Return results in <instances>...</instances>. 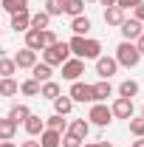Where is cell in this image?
I'll use <instances>...</instances> for the list:
<instances>
[{"label": "cell", "mask_w": 144, "mask_h": 147, "mask_svg": "<svg viewBox=\"0 0 144 147\" xmlns=\"http://www.w3.org/2000/svg\"><path fill=\"white\" fill-rule=\"evenodd\" d=\"M119 71V62L113 59V57H96V74H99V79H110L113 74Z\"/></svg>", "instance_id": "cell-8"}, {"label": "cell", "mask_w": 144, "mask_h": 147, "mask_svg": "<svg viewBox=\"0 0 144 147\" xmlns=\"http://www.w3.org/2000/svg\"><path fill=\"white\" fill-rule=\"evenodd\" d=\"M99 147H113V142H99Z\"/></svg>", "instance_id": "cell-44"}, {"label": "cell", "mask_w": 144, "mask_h": 147, "mask_svg": "<svg viewBox=\"0 0 144 147\" xmlns=\"http://www.w3.org/2000/svg\"><path fill=\"white\" fill-rule=\"evenodd\" d=\"M130 147H144V136H141V139H136V142H133Z\"/></svg>", "instance_id": "cell-42"}, {"label": "cell", "mask_w": 144, "mask_h": 147, "mask_svg": "<svg viewBox=\"0 0 144 147\" xmlns=\"http://www.w3.org/2000/svg\"><path fill=\"white\" fill-rule=\"evenodd\" d=\"M48 17H57V14H65V0H45V9H42Z\"/></svg>", "instance_id": "cell-28"}, {"label": "cell", "mask_w": 144, "mask_h": 147, "mask_svg": "<svg viewBox=\"0 0 144 147\" xmlns=\"http://www.w3.org/2000/svg\"><path fill=\"white\" fill-rule=\"evenodd\" d=\"M42 42H45V48H48V45H54V42H59V40H57V34L51 31V28H42Z\"/></svg>", "instance_id": "cell-36"}, {"label": "cell", "mask_w": 144, "mask_h": 147, "mask_svg": "<svg viewBox=\"0 0 144 147\" xmlns=\"http://www.w3.org/2000/svg\"><path fill=\"white\" fill-rule=\"evenodd\" d=\"M62 147H82V139H76L73 133H62Z\"/></svg>", "instance_id": "cell-35"}, {"label": "cell", "mask_w": 144, "mask_h": 147, "mask_svg": "<svg viewBox=\"0 0 144 147\" xmlns=\"http://www.w3.org/2000/svg\"><path fill=\"white\" fill-rule=\"evenodd\" d=\"M139 3H141V0H116V6H119V9H136V6H139Z\"/></svg>", "instance_id": "cell-37"}, {"label": "cell", "mask_w": 144, "mask_h": 147, "mask_svg": "<svg viewBox=\"0 0 144 147\" xmlns=\"http://www.w3.org/2000/svg\"><path fill=\"white\" fill-rule=\"evenodd\" d=\"M68 96L73 99V105L76 102H96L93 99V85H88V82H82V79H76V82H71V91H68Z\"/></svg>", "instance_id": "cell-4"}, {"label": "cell", "mask_w": 144, "mask_h": 147, "mask_svg": "<svg viewBox=\"0 0 144 147\" xmlns=\"http://www.w3.org/2000/svg\"><path fill=\"white\" fill-rule=\"evenodd\" d=\"M65 14H68V17L85 14V0H65Z\"/></svg>", "instance_id": "cell-29"}, {"label": "cell", "mask_w": 144, "mask_h": 147, "mask_svg": "<svg viewBox=\"0 0 144 147\" xmlns=\"http://www.w3.org/2000/svg\"><path fill=\"white\" fill-rule=\"evenodd\" d=\"M26 48H31V51H42L45 48V42H42V31H37V28H28L26 31Z\"/></svg>", "instance_id": "cell-16"}, {"label": "cell", "mask_w": 144, "mask_h": 147, "mask_svg": "<svg viewBox=\"0 0 144 147\" xmlns=\"http://www.w3.org/2000/svg\"><path fill=\"white\" fill-rule=\"evenodd\" d=\"M96 3H102L105 9H108V6H116V0H96Z\"/></svg>", "instance_id": "cell-41"}, {"label": "cell", "mask_w": 144, "mask_h": 147, "mask_svg": "<svg viewBox=\"0 0 144 147\" xmlns=\"http://www.w3.org/2000/svg\"><path fill=\"white\" fill-rule=\"evenodd\" d=\"M82 147H99V144H96V142H85Z\"/></svg>", "instance_id": "cell-45"}, {"label": "cell", "mask_w": 144, "mask_h": 147, "mask_svg": "<svg viewBox=\"0 0 144 147\" xmlns=\"http://www.w3.org/2000/svg\"><path fill=\"white\" fill-rule=\"evenodd\" d=\"M28 116H31V108H28V105H23V102L11 105V110H9V119H11L14 125H23Z\"/></svg>", "instance_id": "cell-17"}, {"label": "cell", "mask_w": 144, "mask_h": 147, "mask_svg": "<svg viewBox=\"0 0 144 147\" xmlns=\"http://www.w3.org/2000/svg\"><path fill=\"white\" fill-rule=\"evenodd\" d=\"M82 74H85V59H79V57H68V59L62 62V79L76 82Z\"/></svg>", "instance_id": "cell-5"}, {"label": "cell", "mask_w": 144, "mask_h": 147, "mask_svg": "<svg viewBox=\"0 0 144 147\" xmlns=\"http://www.w3.org/2000/svg\"><path fill=\"white\" fill-rule=\"evenodd\" d=\"M96 57H102V42L93 40V37H85V54H82V59H96Z\"/></svg>", "instance_id": "cell-23"}, {"label": "cell", "mask_w": 144, "mask_h": 147, "mask_svg": "<svg viewBox=\"0 0 144 147\" xmlns=\"http://www.w3.org/2000/svg\"><path fill=\"white\" fill-rule=\"evenodd\" d=\"M85 3H96V0H85Z\"/></svg>", "instance_id": "cell-46"}, {"label": "cell", "mask_w": 144, "mask_h": 147, "mask_svg": "<svg viewBox=\"0 0 144 147\" xmlns=\"http://www.w3.org/2000/svg\"><path fill=\"white\" fill-rule=\"evenodd\" d=\"M0 14H3V9H0Z\"/></svg>", "instance_id": "cell-48"}, {"label": "cell", "mask_w": 144, "mask_h": 147, "mask_svg": "<svg viewBox=\"0 0 144 147\" xmlns=\"http://www.w3.org/2000/svg\"><path fill=\"white\" fill-rule=\"evenodd\" d=\"M51 76H54V68H51V65H45V62H37L34 68H31V79H37L40 85H42V82H48Z\"/></svg>", "instance_id": "cell-18"}, {"label": "cell", "mask_w": 144, "mask_h": 147, "mask_svg": "<svg viewBox=\"0 0 144 147\" xmlns=\"http://www.w3.org/2000/svg\"><path fill=\"white\" fill-rule=\"evenodd\" d=\"M71 31H73L76 37H88V31H90V17H88V14L71 17Z\"/></svg>", "instance_id": "cell-14"}, {"label": "cell", "mask_w": 144, "mask_h": 147, "mask_svg": "<svg viewBox=\"0 0 144 147\" xmlns=\"http://www.w3.org/2000/svg\"><path fill=\"white\" fill-rule=\"evenodd\" d=\"M65 133H73L76 139L85 142L88 133H90V122H88V119H73V122H68V130H65Z\"/></svg>", "instance_id": "cell-10"}, {"label": "cell", "mask_w": 144, "mask_h": 147, "mask_svg": "<svg viewBox=\"0 0 144 147\" xmlns=\"http://www.w3.org/2000/svg\"><path fill=\"white\" fill-rule=\"evenodd\" d=\"M48 23H51V17H48L45 11H34V14H31V28H37V31L48 28Z\"/></svg>", "instance_id": "cell-32"}, {"label": "cell", "mask_w": 144, "mask_h": 147, "mask_svg": "<svg viewBox=\"0 0 144 147\" xmlns=\"http://www.w3.org/2000/svg\"><path fill=\"white\" fill-rule=\"evenodd\" d=\"M14 74H17L14 59H11V57H0V79H6V76H14Z\"/></svg>", "instance_id": "cell-30"}, {"label": "cell", "mask_w": 144, "mask_h": 147, "mask_svg": "<svg viewBox=\"0 0 144 147\" xmlns=\"http://www.w3.org/2000/svg\"><path fill=\"white\" fill-rule=\"evenodd\" d=\"M23 127H26V133H28L31 139H37V136L45 130V119H40V116H34V113H31V116L23 122Z\"/></svg>", "instance_id": "cell-12"}, {"label": "cell", "mask_w": 144, "mask_h": 147, "mask_svg": "<svg viewBox=\"0 0 144 147\" xmlns=\"http://www.w3.org/2000/svg\"><path fill=\"white\" fill-rule=\"evenodd\" d=\"M37 139H40V147H62V133H57V130L45 127Z\"/></svg>", "instance_id": "cell-13"}, {"label": "cell", "mask_w": 144, "mask_h": 147, "mask_svg": "<svg viewBox=\"0 0 144 147\" xmlns=\"http://www.w3.org/2000/svg\"><path fill=\"white\" fill-rule=\"evenodd\" d=\"M0 34H3V28H0Z\"/></svg>", "instance_id": "cell-49"}, {"label": "cell", "mask_w": 144, "mask_h": 147, "mask_svg": "<svg viewBox=\"0 0 144 147\" xmlns=\"http://www.w3.org/2000/svg\"><path fill=\"white\" fill-rule=\"evenodd\" d=\"M130 122V133L136 136V139H141L144 136V116H133V119H127Z\"/></svg>", "instance_id": "cell-34"}, {"label": "cell", "mask_w": 144, "mask_h": 147, "mask_svg": "<svg viewBox=\"0 0 144 147\" xmlns=\"http://www.w3.org/2000/svg\"><path fill=\"white\" fill-rule=\"evenodd\" d=\"M45 127H48V130H57V133H65V130H68V119L59 116V113H54V116L45 119Z\"/></svg>", "instance_id": "cell-26"}, {"label": "cell", "mask_w": 144, "mask_h": 147, "mask_svg": "<svg viewBox=\"0 0 144 147\" xmlns=\"http://www.w3.org/2000/svg\"><path fill=\"white\" fill-rule=\"evenodd\" d=\"M108 96H113L110 79H99V82L93 85V99H96V102H108Z\"/></svg>", "instance_id": "cell-15"}, {"label": "cell", "mask_w": 144, "mask_h": 147, "mask_svg": "<svg viewBox=\"0 0 144 147\" xmlns=\"http://www.w3.org/2000/svg\"><path fill=\"white\" fill-rule=\"evenodd\" d=\"M88 122L96 125V127H108L110 122H113V113H110V108L105 102H93L90 110H88Z\"/></svg>", "instance_id": "cell-3"}, {"label": "cell", "mask_w": 144, "mask_h": 147, "mask_svg": "<svg viewBox=\"0 0 144 147\" xmlns=\"http://www.w3.org/2000/svg\"><path fill=\"white\" fill-rule=\"evenodd\" d=\"M73 110V99L68 96V93H59L54 99V113H59V116H68Z\"/></svg>", "instance_id": "cell-20"}, {"label": "cell", "mask_w": 144, "mask_h": 147, "mask_svg": "<svg viewBox=\"0 0 144 147\" xmlns=\"http://www.w3.org/2000/svg\"><path fill=\"white\" fill-rule=\"evenodd\" d=\"M110 113H113V119H133V99H124V96H116L113 99V105H110Z\"/></svg>", "instance_id": "cell-6"}, {"label": "cell", "mask_w": 144, "mask_h": 147, "mask_svg": "<svg viewBox=\"0 0 144 147\" xmlns=\"http://www.w3.org/2000/svg\"><path fill=\"white\" fill-rule=\"evenodd\" d=\"M11 28L20 31V34H26V31L31 28V11H17V14H11Z\"/></svg>", "instance_id": "cell-11"}, {"label": "cell", "mask_w": 144, "mask_h": 147, "mask_svg": "<svg viewBox=\"0 0 144 147\" xmlns=\"http://www.w3.org/2000/svg\"><path fill=\"white\" fill-rule=\"evenodd\" d=\"M0 9H3V11H9V14L28 11V0H0Z\"/></svg>", "instance_id": "cell-25"}, {"label": "cell", "mask_w": 144, "mask_h": 147, "mask_svg": "<svg viewBox=\"0 0 144 147\" xmlns=\"http://www.w3.org/2000/svg\"><path fill=\"white\" fill-rule=\"evenodd\" d=\"M105 23L119 28V26L124 23V9H119V6H108V9H105Z\"/></svg>", "instance_id": "cell-19"}, {"label": "cell", "mask_w": 144, "mask_h": 147, "mask_svg": "<svg viewBox=\"0 0 144 147\" xmlns=\"http://www.w3.org/2000/svg\"><path fill=\"white\" fill-rule=\"evenodd\" d=\"M119 31H122V37H124L127 42H136V40L144 34V23H139V20H133V17L130 20L124 17V23L119 26Z\"/></svg>", "instance_id": "cell-7"}, {"label": "cell", "mask_w": 144, "mask_h": 147, "mask_svg": "<svg viewBox=\"0 0 144 147\" xmlns=\"http://www.w3.org/2000/svg\"><path fill=\"white\" fill-rule=\"evenodd\" d=\"M59 93H62V88H59V82H54V79H48V82L40 85V96H42V99H51V102H54Z\"/></svg>", "instance_id": "cell-22"}, {"label": "cell", "mask_w": 144, "mask_h": 147, "mask_svg": "<svg viewBox=\"0 0 144 147\" xmlns=\"http://www.w3.org/2000/svg\"><path fill=\"white\" fill-rule=\"evenodd\" d=\"M113 59L119 62V68H136V65L141 62V54H139L136 42H127V40H122V42L116 45V54H113Z\"/></svg>", "instance_id": "cell-1"}, {"label": "cell", "mask_w": 144, "mask_h": 147, "mask_svg": "<svg viewBox=\"0 0 144 147\" xmlns=\"http://www.w3.org/2000/svg\"><path fill=\"white\" fill-rule=\"evenodd\" d=\"M133 20H139V23H144V0L133 9Z\"/></svg>", "instance_id": "cell-38"}, {"label": "cell", "mask_w": 144, "mask_h": 147, "mask_svg": "<svg viewBox=\"0 0 144 147\" xmlns=\"http://www.w3.org/2000/svg\"><path fill=\"white\" fill-rule=\"evenodd\" d=\"M0 147H17L14 142H0Z\"/></svg>", "instance_id": "cell-43"}, {"label": "cell", "mask_w": 144, "mask_h": 147, "mask_svg": "<svg viewBox=\"0 0 144 147\" xmlns=\"http://www.w3.org/2000/svg\"><path fill=\"white\" fill-rule=\"evenodd\" d=\"M20 93H23V96H40V82H37V79L20 82Z\"/></svg>", "instance_id": "cell-33"}, {"label": "cell", "mask_w": 144, "mask_h": 147, "mask_svg": "<svg viewBox=\"0 0 144 147\" xmlns=\"http://www.w3.org/2000/svg\"><path fill=\"white\" fill-rule=\"evenodd\" d=\"M17 136V125L6 116V119H0V142H11Z\"/></svg>", "instance_id": "cell-24"}, {"label": "cell", "mask_w": 144, "mask_h": 147, "mask_svg": "<svg viewBox=\"0 0 144 147\" xmlns=\"http://www.w3.org/2000/svg\"><path fill=\"white\" fill-rule=\"evenodd\" d=\"M136 48H139V54H141V57H144V34H141V37H139V40H136Z\"/></svg>", "instance_id": "cell-39"}, {"label": "cell", "mask_w": 144, "mask_h": 147, "mask_svg": "<svg viewBox=\"0 0 144 147\" xmlns=\"http://www.w3.org/2000/svg\"><path fill=\"white\" fill-rule=\"evenodd\" d=\"M20 93V82L14 79V76H6V79H0V96H17Z\"/></svg>", "instance_id": "cell-21"}, {"label": "cell", "mask_w": 144, "mask_h": 147, "mask_svg": "<svg viewBox=\"0 0 144 147\" xmlns=\"http://www.w3.org/2000/svg\"><path fill=\"white\" fill-rule=\"evenodd\" d=\"M141 116H144V105H141Z\"/></svg>", "instance_id": "cell-47"}, {"label": "cell", "mask_w": 144, "mask_h": 147, "mask_svg": "<svg viewBox=\"0 0 144 147\" xmlns=\"http://www.w3.org/2000/svg\"><path fill=\"white\" fill-rule=\"evenodd\" d=\"M20 147H40V139H28V142H23Z\"/></svg>", "instance_id": "cell-40"}, {"label": "cell", "mask_w": 144, "mask_h": 147, "mask_svg": "<svg viewBox=\"0 0 144 147\" xmlns=\"http://www.w3.org/2000/svg\"><path fill=\"white\" fill-rule=\"evenodd\" d=\"M68 48H71V57H79V59H82V54H85V37L73 34L71 40H68Z\"/></svg>", "instance_id": "cell-31"}, {"label": "cell", "mask_w": 144, "mask_h": 147, "mask_svg": "<svg viewBox=\"0 0 144 147\" xmlns=\"http://www.w3.org/2000/svg\"><path fill=\"white\" fill-rule=\"evenodd\" d=\"M119 96H124V99H133V96H136V93H139V82H136V79H124V82H122V85H119Z\"/></svg>", "instance_id": "cell-27"}, {"label": "cell", "mask_w": 144, "mask_h": 147, "mask_svg": "<svg viewBox=\"0 0 144 147\" xmlns=\"http://www.w3.org/2000/svg\"><path fill=\"white\" fill-rule=\"evenodd\" d=\"M40 54H42V62H45V65L57 68V65H62V62L71 57V48H68V42H54V45L42 48Z\"/></svg>", "instance_id": "cell-2"}, {"label": "cell", "mask_w": 144, "mask_h": 147, "mask_svg": "<svg viewBox=\"0 0 144 147\" xmlns=\"http://www.w3.org/2000/svg\"><path fill=\"white\" fill-rule=\"evenodd\" d=\"M11 59H14V65H17V68L31 71V68L37 65V51H31V48H26V45H23V48H20V51L11 57Z\"/></svg>", "instance_id": "cell-9"}]
</instances>
